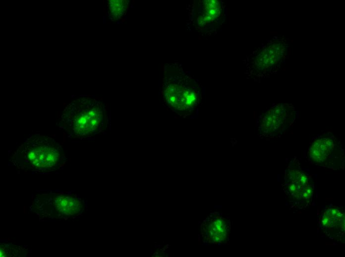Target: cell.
Segmentation results:
<instances>
[{"instance_id":"obj_4","label":"cell","mask_w":345,"mask_h":257,"mask_svg":"<svg viewBox=\"0 0 345 257\" xmlns=\"http://www.w3.org/2000/svg\"><path fill=\"white\" fill-rule=\"evenodd\" d=\"M28 157L37 167H50L56 161V156L50 148H37L29 152Z\"/></svg>"},{"instance_id":"obj_5","label":"cell","mask_w":345,"mask_h":257,"mask_svg":"<svg viewBox=\"0 0 345 257\" xmlns=\"http://www.w3.org/2000/svg\"><path fill=\"white\" fill-rule=\"evenodd\" d=\"M57 200V203L56 204L58 208L62 209L60 211H64L65 213L68 212L69 214L78 212L80 203L76 202L74 199L71 197H61Z\"/></svg>"},{"instance_id":"obj_8","label":"cell","mask_w":345,"mask_h":257,"mask_svg":"<svg viewBox=\"0 0 345 257\" xmlns=\"http://www.w3.org/2000/svg\"><path fill=\"white\" fill-rule=\"evenodd\" d=\"M277 123L276 117L272 115H269L265 121L264 124L267 128H272Z\"/></svg>"},{"instance_id":"obj_1","label":"cell","mask_w":345,"mask_h":257,"mask_svg":"<svg viewBox=\"0 0 345 257\" xmlns=\"http://www.w3.org/2000/svg\"><path fill=\"white\" fill-rule=\"evenodd\" d=\"M164 95L169 104L178 110H186L193 106L196 99L195 92L183 85L173 82L167 84Z\"/></svg>"},{"instance_id":"obj_2","label":"cell","mask_w":345,"mask_h":257,"mask_svg":"<svg viewBox=\"0 0 345 257\" xmlns=\"http://www.w3.org/2000/svg\"><path fill=\"white\" fill-rule=\"evenodd\" d=\"M102 116V111L98 104L88 106L82 110L75 120V126L79 132L88 133L95 129Z\"/></svg>"},{"instance_id":"obj_3","label":"cell","mask_w":345,"mask_h":257,"mask_svg":"<svg viewBox=\"0 0 345 257\" xmlns=\"http://www.w3.org/2000/svg\"><path fill=\"white\" fill-rule=\"evenodd\" d=\"M333 142L329 138H321L314 141L310 149V156L316 163L323 162L331 153Z\"/></svg>"},{"instance_id":"obj_6","label":"cell","mask_w":345,"mask_h":257,"mask_svg":"<svg viewBox=\"0 0 345 257\" xmlns=\"http://www.w3.org/2000/svg\"><path fill=\"white\" fill-rule=\"evenodd\" d=\"M127 2L125 0H111L109 2L110 14L114 19H118L124 14Z\"/></svg>"},{"instance_id":"obj_7","label":"cell","mask_w":345,"mask_h":257,"mask_svg":"<svg viewBox=\"0 0 345 257\" xmlns=\"http://www.w3.org/2000/svg\"><path fill=\"white\" fill-rule=\"evenodd\" d=\"M205 2V14L204 20L209 21L215 18L220 12L219 2L217 0H207Z\"/></svg>"}]
</instances>
